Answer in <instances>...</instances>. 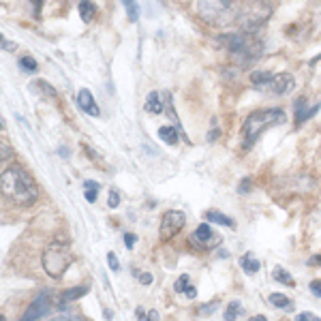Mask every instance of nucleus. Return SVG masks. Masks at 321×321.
Wrapping results in <instances>:
<instances>
[{"label":"nucleus","mask_w":321,"mask_h":321,"mask_svg":"<svg viewBox=\"0 0 321 321\" xmlns=\"http://www.w3.org/2000/svg\"><path fill=\"white\" fill-rule=\"evenodd\" d=\"M0 184H2V195L9 197L15 206H32L39 199V186L24 167H18V165L4 167Z\"/></svg>","instance_id":"1"},{"label":"nucleus","mask_w":321,"mask_h":321,"mask_svg":"<svg viewBox=\"0 0 321 321\" xmlns=\"http://www.w3.org/2000/svg\"><path fill=\"white\" fill-rule=\"evenodd\" d=\"M221 43L227 47V52L232 54V58L238 64H250L255 62L257 58L264 52V43L257 35L249 30H240L233 32V35H225Z\"/></svg>","instance_id":"2"},{"label":"nucleus","mask_w":321,"mask_h":321,"mask_svg":"<svg viewBox=\"0 0 321 321\" xmlns=\"http://www.w3.org/2000/svg\"><path fill=\"white\" fill-rule=\"evenodd\" d=\"M197 15L210 26H229L232 21H238L240 7L235 0H197L195 2Z\"/></svg>","instance_id":"3"},{"label":"nucleus","mask_w":321,"mask_h":321,"mask_svg":"<svg viewBox=\"0 0 321 321\" xmlns=\"http://www.w3.org/2000/svg\"><path fill=\"white\" fill-rule=\"evenodd\" d=\"M285 122V111L283 109H261L250 114L242 125V137H244V148H250L253 143L259 139V135L264 131H268L270 126H276Z\"/></svg>","instance_id":"4"},{"label":"nucleus","mask_w":321,"mask_h":321,"mask_svg":"<svg viewBox=\"0 0 321 321\" xmlns=\"http://www.w3.org/2000/svg\"><path fill=\"white\" fill-rule=\"evenodd\" d=\"M272 15V7L268 0H244L240 4V13H238V26L242 30L253 32L259 26H264Z\"/></svg>","instance_id":"5"},{"label":"nucleus","mask_w":321,"mask_h":321,"mask_svg":"<svg viewBox=\"0 0 321 321\" xmlns=\"http://www.w3.org/2000/svg\"><path fill=\"white\" fill-rule=\"evenodd\" d=\"M71 261H73L71 249H69L67 242H60V240L52 242L45 249V253H43V268H45V272L52 278H60L67 272V268L71 266Z\"/></svg>","instance_id":"6"},{"label":"nucleus","mask_w":321,"mask_h":321,"mask_svg":"<svg viewBox=\"0 0 321 321\" xmlns=\"http://www.w3.org/2000/svg\"><path fill=\"white\" fill-rule=\"evenodd\" d=\"M184 223H186L184 212H178V210H167V212L163 214V218H160L159 238L163 240V242H169V240L174 238V235L178 233L182 227H184Z\"/></svg>","instance_id":"7"},{"label":"nucleus","mask_w":321,"mask_h":321,"mask_svg":"<svg viewBox=\"0 0 321 321\" xmlns=\"http://www.w3.org/2000/svg\"><path fill=\"white\" fill-rule=\"evenodd\" d=\"M189 240H191V246H195V249H199V250H210V249H214V246L221 242V235L214 233L208 223H201L199 227H197L195 232L191 233Z\"/></svg>","instance_id":"8"},{"label":"nucleus","mask_w":321,"mask_h":321,"mask_svg":"<svg viewBox=\"0 0 321 321\" xmlns=\"http://www.w3.org/2000/svg\"><path fill=\"white\" fill-rule=\"evenodd\" d=\"M50 310H52V293L45 291V293H41V296L35 298V302L26 308V313L21 315L18 321H39V319L45 317Z\"/></svg>","instance_id":"9"},{"label":"nucleus","mask_w":321,"mask_h":321,"mask_svg":"<svg viewBox=\"0 0 321 321\" xmlns=\"http://www.w3.org/2000/svg\"><path fill=\"white\" fill-rule=\"evenodd\" d=\"M264 88L270 90V92H274V94H287L296 88V79H293V75H289V73H276V75H272L270 82H268Z\"/></svg>","instance_id":"10"},{"label":"nucleus","mask_w":321,"mask_h":321,"mask_svg":"<svg viewBox=\"0 0 321 321\" xmlns=\"http://www.w3.org/2000/svg\"><path fill=\"white\" fill-rule=\"evenodd\" d=\"M77 105L82 107L88 116H94V118L99 116V107H96L92 94H90V90H79V92H77Z\"/></svg>","instance_id":"11"},{"label":"nucleus","mask_w":321,"mask_h":321,"mask_svg":"<svg viewBox=\"0 0 321 321\" xmlns=\"http://www.w3.org/2000/svg\"><path fill=\"white\" fill-rule=\"evenodd\" d=\"M304 107H306V99H298L296 101V120H298V125L300 122H304V120H308V118L319 109V103H315L310 109H304Z\"/></svg>","instance_id":"12"},{"label":"nucleus","mask_w":321,"mask_h":321,"mask_svg":"<svg viewBox=\"0 0 321 321\" xmlns=\"http://www.w3.org/2000/svg\"><path fill=\"white\" fill-rule=\"evenodd\" d=\"M206 218L208 221H212V223H218V225H225V227H235V223H233V218H229V216H225L223 212H218V210H210V212H206Z\"/></svg>","instance_id":"13"},{"label":"nucleus","mask_w":321,"mask_h":321,"mask_svg":"<svg viewBox=\"0 0 321 321\" xmlns=\"http://www.w3.org/2000/svg\"><path fill=\"white\" fill-rule=\"evenodd\" d=\"M240 266H242V270L246 272V274H257V272H259V268H261L259 261L253 259V257H250V255L240 257Z\"/></svg>","instance_id":"14"},{"label":"nucleus","mask_w":321,"mask_h":321,"mask_svg":"<svg viewBox=\"0 0 321 321\" xmlns=\"http://www.w3.org/2000/svg\"><path fill=\"white\" fill-rule=\"evenodd\" d=\"M159 137L163 139L165 143H169V146H176V143H178V133H176L174 126H160L159 128Z\"/></svg>","instance_id":"15"},{"label":"nucleus","mask_w":321,"mask_h":321,"mask_svg":"<svg viewBox=\"0 0 321 321\" xmlns=\"http://www.w3.org/2000/svg\"><path fill=\"white\" fill-rule=\"evenodd\" d=\"M163 105L165 103H160V94L159 92H150L148 94L146 109L150 111V114H160V111H163Z\"/></svg>","instance_id":"16"},{"label":"nucleus","mask_w":321,"mask_h":321,"mask_svg":"<svg viewBox=\"0 0 321 321\" xmlns=\"http://www.w3.org/2000/svg\"><path fill=\"white\" fill-rule=\"evenodd\" d=\"M32 88H35L39 94L47 96V99H56V96H58V94H56V90H54L47 82H43V79H36V82H32Z\"/></svg>","instance_id":"17"},{"label":"nucleus","mask_w":321,"mask_h":321,"mask_svg":"<svg viewBox=\"0 0 321 321\" xmlns=\"http://www.w3.org/2000/svg\"><path fill=\"white\" fill-rule=\"evenodd\" d=\"M86 291H88V287H77V289H69L67 293H62V296L58 298V302H60V304H67V302H71V300H77V298L86 296Z\"/></svg>","instance_id":"18"},{"label":"nucleus","mask_w":321,"mask_h":321,"mask_svg":"<svg viewBox=\"0 0 321 321\" xmlns=\"http://www.w3.org/2000/svg\"><path fill=\"white\" fill-rule=\"evenodd\" d=\"M79 15H82V19L84 21H90L96 15V9H94V4L90 2V0H82L79 2Z\"/></svg>","instance_id":"19"},{"label":"nucleus","mask_w":321,"mask_h":321,"mask_svg":"<svg viewBox=\"0 0 321 321\" xmlns=\"http://www.w3.org/2000/svg\"><path fill=\"white\" fill-rule=\"evenodd\" d=\"M270 304H274L276 308H283V310H291V300L287 296H283V293H272L270 296Z\"/></svg>","instance_id":"20"},{"label":"nucleus","mask_w":321,"mask_h":321,"mask_svg":"<svg viewBox=\"0 0 321 321\" xmlns=\"http://www.w3.org/2000/svg\"><path fill=\"white\" fill-rule=\"evenodd\" d=\"M270 77H272V73H268V71H255V73H250V82H253V86H257V88H264V86L270 82Z\"/></svg>","instance_id":"21"},{"label":"nucleus","mask_w":321,"mask_h":321,"mask_svg":"<svg viewBox=\"0 0 321 321\" xmlns=\"http://www.w3.org/2000/svg\"><path fill=\"white\" fill-rule=\"evenodd\" d=\"M240 313H242V304H240V302H232L227 308H225L223 317H225V321H235Z\"/></svg>","instance_id":"22"},{"label":"nucleus","mask_w":321,"mask_h":321,"mask_svg":"<svg viewBox=\"0 0 321 321\" xmlns=\"http://www.w3.org/2000/svg\"><path fill=\"white\" fill-rule=\"evenodd\" d=\"M274 278H276L278 283H283V285L293 287V278L289 276V272H287V270H283V268H276V270H274Z\"/></svg>","instance_id":"23"},{"label":"nucleus","mask_w":321,"mask_h":321,"mask_svg":"<svg viewBox=\"0 0 321 321\" xmlns=\"http://www.w3.org/2000/svg\"><path fill=\"white\" fill-rule=\"evenodd\" d=\"M125 7H126L128 19H131V21H137V18H139V9H137V2H135V0H125Z\"/></svg>","instance_id":"24"},{"label":"nucleus","mask_w":321,"mask_h":321,"mask_svg":"<svg viewBox=\"0 0 321 321\" xmlns=\"http://www.w3.org/2000/svg\"><path fill=\"white\" fill-rule=\"evenodd\" d=\"M137 319L139 321H159V313L157 310H148V313H143V308H137Z\"/></svg>","instance_id":"25"},{"label":"nucleus","mask_w":321,"mask_h":321,"mask_svg":"<svg viewBox=\"0 0 321 321\" xmlns=\"http://www.w3.org/2000/svg\"><path fill=\"white\" fill-rule=\"evenodd\" d=\"M19 64L24 67V71H30V73L36 71V60H35L32 56H24V58L19 60Z\"/></svg>","instance_id":"26"},{"label":"nucleus","mask_w":321,"mask_h":321,"mask_svg":"<svg viewBox=\"0 0 321 321\" xmlns=\"http://www.w3.org/2000/svg\"><path fill=\"white\" fill-rule=\"evenodd\" d=\"M133 276H135L137 281L142 283V285H150V283H152V274H150V272H139V270H133Z\"/></svg>","instance_id":"27"},{"label":"nucleus","mask_w":321,"mask_h":321,"mask_svg":"<svg viewBox=\"0 0 321 321\" xmlns=\"http://www.w3.org/2000/svg\"><path fill=\"white\" fill-rule=\"evenodd\" d=\"M174 289H176V291H182V293H184L186 291V289H189V274H182L180 278H178V281H176V285H174Z\"/></svg>","instance_id":"28"},{"label":"nucleus","mask_w":321,"mask_h":321,"mask_svg":"<svg viewBox=\"0 0 321 321\" xmlns=\"http://www.w3.org/2000/svg\"><path fill=\"white\" fill-rule=\"evenodd\" d=\"M107 266L114 272H120V261H118V257L114 253H107Z\"/></svg>","instance_id":"29"},{"label":"nucleus","mask_w":321,"mask_h":321,"mask_svg":"<svg viewBox=\"0 0 321 321\" xmlns=\"http://www.w3.org/2000/svg\"><path fill=\"white\" fill-rule=\"evenodd\" d=\"M96 197H99V186H94V189H86V201L94 203Z\"/></svg>","instance_id":"30"},{"label":"nucleus","mask_w":321,"mask_h":321,"mask_svg":"<svg viewBox=\"0 0 321 321\" xmlns=\"http://www.w3.org/2000/svg\"><path fill=\"white\" fill-rule=\"evenodd\" d=\"M107 203H109V208H118V203H120V195H118L116 191H109V197H107Z\"/></svg>","instance_id":"31"},{"label":"nucleus","mask_w":321,"mask_h":321,"mask_svg":"<svg viewBox=\"0 0 321 321\" xmlns=\"http://www.w3.org/2000/svg\"><path fill=\"white\" fill-rule=\"evenodd\" d=\"M296 321H321L317 315H313V313H300L298 317H296Z\"/></svg>","instance_id":"32"},{"label":"nucleus","mask_w":321,"mask_h":321,"mask_svg":"<svg viewBox=\"0 0 321 321\" xmlns=\"http://www.w3.org/2000/svg\"><path fill=\"white\" fill-rule=\"evenodd\" d=\"M310 291H313V296H317V298H321V281L317 278V281H310Z\"/></svg>","instance_id":"33"},{"label":"nucleus","mask_w":321,"mask_h":321,"mask_svg":"<svg viewBox=\"0 0 321 321\" xmlns=\"http://www.w3.org/2000/svg\"><path fill=\"white\" fill-rule=\"evenodd\" d=\"M135 240H137V235L135 233H125V246L128 250L133 249V246H135Z\"/></svg>","instance_id":"34"},{"label":"nucleus","mask_w":321,"mask_h":321,"mask_svg":"<svg viewBox=\"0 0 321 321\" xmlns=\"http://www.w3.org/2000/svg\"><path fill=\"white\" fill-rule=\"evenodd\" d=\"M249 189H250V180H249V178H244V180H242V184H240V189H238V191H240V193H246V191H249Z\"/></svg>","instance_id":"35"},{"label":"nucleus","mask_w":321,"mask_h":321,"mask_svg":"<svg viewBox=\"0 0 321 321\" xmlns=\"http://www.w3.org/2000/svg\"><path fill=\"white\" fill-rule=\"evenodd\" d=\"M184 296H186V298H195V296H197V289L193 287V285H189V289L184 291Z\"/></svg>","instance_id":"36"},{"label":"nucleus","mask_w":321,"mask_h":321,"mask_svg":"<svg viewBox=\"0 0 321 321\" xmlns=\"http://www.w3.org/2000/svg\"><path fill=\"white\" fill-rule=\"evenodd\" d=\"M321 264V257L319 255H315L313 259H308V266H319Z\"/></svg>","instance_id":"37"},{"label":"nucleus","mask_w":321,"mask_h":321,"mask_svg":"<svg viewBox=\"0 0 321 321\" xmlns=\"http://www.w3.org/2000/svg\"><path fill=\"white\" fill-rule=\"evenodd\" d=\"M30 2L35 4V13L39 15V9H41V2H43V0H30Z\"/></svg>","instance_id":"38"},{"label":"nucleus","mask_w":321,"mask_h":321,"mask_svg":"<svg viewBox=\"0 0 321 321\" xmlns=\"http://www.w3.org/2000/svg\"><path fill=\"white\" fill-rule=\"evenodd\" d=\"M249 321H268V319H266V315H253Z\"/></svg>","instance_id":"39"}]
</instances>
